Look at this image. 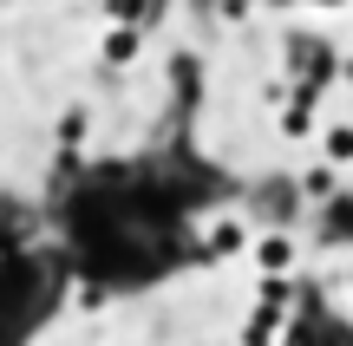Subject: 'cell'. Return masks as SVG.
<instances>
[{
  "mask_svg": "<svg viewBox=\"0 0 353 346\" xmlns=\"http://www.w3.org/2000/svg\"><path fill=\"white\" fill-rule=\"evenodd\" d=\"M281 340H288V307H268V301H255L236 327V346H281Z\"/></svg>",
  "mask_w": 353,
  "mask_h": 346,
  "instance_id": "obj_1",
  "label": "cell"
},
{
  "mask_svg": "<svg viewBox=\"0 0 353 346\" xmlns=\"http://www.w3.org/2000/svg\"><path fill=\"white\" fill-rule=\"evenodd\" d=\"M249 255H255V268H262V274H294L301 242H294L288 229H268V235H255V242H249Z\"/></svg>",
  "mask_w": 353,
  "mask_h": 346,
  "instance_id": "obj_2",
  "label": "cell"
},
{
  "mask_svg": "<svg viewBox=\"0 0 353 346\" xmlns=\"http://www.w3.org/2000/svg\"><path fill=\"white\" fill-rule=\"evenodd\" d=\"M249 242H255V235H249V222H242V216H216L210 235H203V261H236Z\"/></svg>",
  "mask_w": 353,
  "mask_h": 346,
  "instance_id": "obj_3",
  "label": "cell"
},
{
  "mask_svg": "<svg viewBox=\"0 0 353 346\" xmlns=\"http://www.w3.org/2000/svg\"><path fill=\"white\" fill-rule=\"evenodd\" d=\"M138 52H144V26L138 20H112V33L99 39V59L105 65H138Z\"/></svg>",
  "mask_w": 353,
  "mask_h": 346,
  "instance_id": "obj_4",
  "label": "cell"
},
{
  "mask_svg": "<svg viewBox=\"0 0 353 346\" xmlns=\"http://www.w3.org/2000/svg\"><path fill=\"white\" fill-rule=\"evenodd\" d=\"M314 144H321V157H327L334 170H353V118H334V125H321V131H314Z\"/></svg>",
  "mask_w": 353,
  "mask_h": 346,
  "instance_id": "obj_5",
  "label": "cell"
},
{
  "mask_svg": "<svg viewBox=\"0 0 353 346\" xmlns=\"http://www.w3.org/2000/svg\"><path fill=\"white\" fill-rule=\"evenodd\" d=\"M334 190H341V170H334L327 157H321L314 170H301V196L307 203H334Z\"/></svg>",
  "mask_w": 353,
  "mask_h": 346,
  "instance_id": "obj_6",
  "label": "cell"
},
{
  "mask_svg": "<svg viewBox=\"0 0 353 346\" xmlns=\"http://www.w3.org/2000/svg\"><path fill=\"white\" fill-rule=\"evenodd\" d=\"M294 274H255V301H268V307H288L294 314Z\"/></svg>",
  "mask_w": 353,
  "mask_h": 346,
  "instance_id": "obj_7",
  "label": "cell"
},
{
  "mask_svg": "<svg viewBox=\"0 0 353 346\" xmlns=\"http://www.w3.org/2000/svg\"><path fill=\"white\" fill-rule=\"evenodd\" d=\"M85 138H92V111H79V105L59 111V144H85Z\"/></svg>",
  "mask_w": 353,
  "mask_h": 346,
  "instance_id": "obj_8",
  "label": "cell"
},
{
  "mask_svg": "<svg viewBox=\"0 0 353 346\" xmlns=\"http://www.w3.org/2000/svg\"><path fill=\"white\" fill-rule=\"evenodd\" d=\"M105 20H151V0H105Z\"/></svg>",
  "mask_w": 353,
  "mask_h": 346,
  "instance_id": "obj_9",
  "label": "cell"
},
{
  "mask_svg": "<svg viewBox=\"0 0 353 346\" xmlns=\"http://www.w3.org/2000/svg\"><path fill=\"white\" fill-rule=\"evenodd\" d=\"M341 294L353 301V261H347V268H341Z\"/></svg>",
  "mask_w": 353,
  "mask_h": 346,
  "instance_id": "obj_10",
  "label": "cell"
},
{
  "mask_svg": "<svg viewBox=\"0 0 353 346\" xmlns=\"http://www.w3.org/2000/svg\"><path fill=\"white\" fill-rule=\"evenodd\" d=\"M314 7H341V0H314Z\"/></svg>",
  "mask_w": 353,
  "mask_h": 346,
  "instance_id": "obj_11",
  "label": "cell"
}]
</instances>
